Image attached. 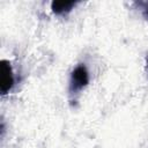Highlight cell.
Returning a JSON list of instances; mask_svg holds the SVG:
<instances>
[{"label": "cell", "instance_id": "obj_1", "mask_svg": "<svg viewBox=\"0 0 148 148\" xmlns=\"http://www.w3.org/2000/svg\"><path fill=\"white\" fill-rule=\"evenodd\" d=\"M89 83V73L84 64H79L71 73L69 80V92L76 94L87 87Z\"/></svg>", "mask_w": 148, "mask_h": 148}, {"label": "cell", "instance_id": "obj_2", "mask_svg": "<svg viewBox=\"0 0 148 148\" xmlns=\"http://www.w3.org/2000/svg\"><path fill=\"white\" fill-rule=\"evenodd\" d=\"M14 86V74L12 65L8 60L2 59L0 61V91L6 95Z\"/></svg>", "mask_w": 148, "mask_h": 148}, {"label": "cell", "instance_id": "obj_3", "mask_svg": "<svg viewBox=\"0 0 148 148\" xmlns=\"http://www.w3.org/2000/svg\"><path fill=\"white\" fill-rule=\"evenodd\" d=\"M76 5V2L74 1H65V0H54L51 3V9L54 14L58 15H62V14H67L69 13L74 6Z\"/></svg>", "mask_w": 148, "mask_h": 148}, {"label": "cell", "instance_id": "obj_4", "mask_svg": "<svg viewBox=\"0 0 148 148\" xmlns=\"http://www.w3.org/2000/svg\"><path fill=\"white\" fill-rule=\"evenodd\" d=\"M146 61H147V62H146V64H147V65H146V67H147V73H148V54H147V58H146Z\"/></svg>", "mask_w": 148, "mask_h": 148}, {"label": "cell", "instance_id": "obj_5", "mask_svg": "<svg viewBox=\"0 0 148 148\" xmlns=\"http://www.w3.org/2000/svg\"><path fill=\"white\" fill-rule=\"evenodd\" d=\"M145 15H146V17H147V18H148V8H147V9H146V13H145Z\"/></svg>", "mask_w": 148, "mask_h": 148}]
</instances>
